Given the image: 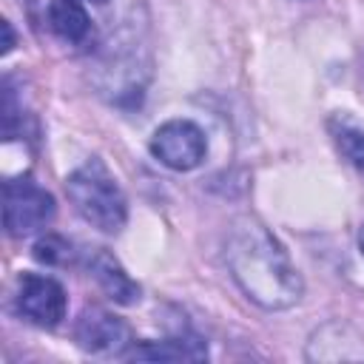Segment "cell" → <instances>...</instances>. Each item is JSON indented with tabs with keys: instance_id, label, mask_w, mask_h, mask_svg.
<instances>
[{
	"instance_id": "obj_1",
	"label": "cell",
	"mask_w": 364,
	"mask_h": 364,
	"mask_svg": "<svg viewBox=\"0 0 364 364\" xmlns=\"http://www.w3.org/2000/svg\"><path fill=\"white\" fill-rule=\"evenodd\" d=\"M225 262L242 293L264 310H287L304 293V282L284 245L256 216H239L230 225Z\"/></svg>"
},
{
	"instance_id": "obj_2",
	"label": "cell",
	"mask_w": 364,
	"mask_h": 364,
	"mask_svg": "<svg viewBox=\"0 0 364 364\" xmlns=\"http://www.w3.org/2000/svg\"><path fill=\"white\" fill-rule=\"evenodd\" d=\"M65 193L77 213L102 233H119L128 219V199L100 156L74 168L65 179Z\"/></svg>"
},
{
	"instance_id": "obj_3",
	"label": "cell",
	"mask_w": 364,
	"mask_h": 364,
	"mask_svg": "<svg viewBox=\"0 0 364 364\" xmlns=\"http://www.w3.org/2000/svg\"><path fill=\"white\" fill-rule=\"evenodd\" d=\"M57 213L54 196L40 188L28 173L3 182V225L14 239H26L51 225Z\"/></svg>"
},
{
	"instance_id": "obj_4",
	"label": "cell",
	"mask_w": 364,
	"mask_h": 364,
	"mask_svg": "<svg viewBox=\"0 0 364 364\" xmlns=\"http://www.w3.org/2000/svg\"><path fill=\"white\" fill-rule=\"evenodd\" d=\"M151 154L171 171H193L208 156V139L196 122L168 119L154 131Z\"/></svg>"
},
{
	"instance_id": "obj_5",
	"label": "cell",
	"mask_w": 364,
	"mask_h": 364,
	"mask_svg": "<svg viewBox=\"0 0 364 364\" xmlns=\"http://www.w3.org/2000/svg\"><path fill=\"white\" fill-rule=\"evenodd\" d=\"M14 301L17 313L37 327H57L68 310L65 287L43 273H20Z\"/></svg>"
},
{
	"instance_id": "obj_6",
	"label": "cell",
	"mask_w": 364,
	"mask_h": 364,
	"mask_svg": "<svg viewBox=\"0 0 364 364\" xmlns=\"http://www.w3.org/2000/svg\"><path fill=\"white\" fill-rule=\"evenodd\" d=\"M74 338L91 355H125L134 347L131 327L102 307H85L80 313L74 324Z\"/></svg>"
},
{
	"instance_id": "obj_7",
	"label": "cell",
	"mask_w": 364,
	"mask_h": 364,
	"mask_svg": "<svg viewBox=\"0 0 364 364\" xmlns=\"http://www.w3.org/2000/svg\"><path fill=\"white\" fill-rule=\"evenodd\" d=\"M88 276L100 284V290L117 301V304H136L139 301V284L125 273V267L119 264V259L114 253H108L105 247H94L85 259Z\"/></svg>"
},
{
	"instance_id": "obj_8",
	"label": "cell",
	"mask_w": 364,
	"mask_h": 364,
	"mask_svg": "<svg viewBox=\"0 0 364 364\" xmlns=\"http://www.w3.org/2000/svg\"><path fill=\"white\" fill-rule=\"evenodd\" d=\"M125 355L134 361H202L208 358V344L193 333H182L162 341L134 344Z\"/></svg>"
},
{
	"instance_id": "obj_9",
	"label": "cell",
	"mask_w": 364,
	"mask_h": 364,
	"mask_svg": "<svg viewBox=\"0 0 364 364\" xmlns=\"http://www.w3.org/2000/svg\"><path fill=\"white\" fill-rule=\"evenodd\" d=\"M48 26L60 40H65L71 46L85 43V37L91 34V17L80 0H51L48 3Z\"/></svg>"
},
{
	"instance_id": "obj_10",
	"label": "cell",
	"mask_w": 364,
	"mask_h": 364,
	"mask_svg": "<svg viewBox=\"0 0 364 364\" xmlns=\"http://www.w3.org/2000/svg\"><path fill=\"white\" fill-rule=\"evenodd\" d=\"M350 333V327H341V324H324L321 330L313 333L310 344H307V358L310 361H355V358H364V353L358 350H347L344 344V336Z\"/></svg>"
},
{
	"instance_id": "obj_11",
	"label": "cell",
	"mask_w": 364,
	"mask_h": 364,
	"mask_svg": "<svg viewBox=\"0 0 364 364\" xmlns=\"http://www.w3.org/2000/svg\"><path fill=\"white\" fill-rule=\"evenodd\" d=\"M330 134L341 156L364 176V128L347 117H333L330 119Z\"/></svg>"
},
{
	"instance_id": "obj_12",
	"label": "cell",
	"mask_w": 364,
	"mask_h": 364,
	"mask_svg": "<svg viewBox=\"0 0 364 364\" xmlns=\"http://www.w3.org/2000/svg\"><path fill=\"white\" fill-rule=\"evenodd\" d=\"M34 259L37 262H46V264H68L71 262V245L63 236L46 233L34 245Z\"/></svg>"
},
{
	"instance_id": "obj_13",
	"label": "cell",
	"mask_w": 364,
	"mask_h": 364,
	"mask_svg": "<svg viewBox=\"0 0 364 364\" xmlns=\"http://www.w3.org/2000/svg\"><path fill=\"white\" fill-rule=\"evenodd\" d=\"M3 34H6V40H3V54H9L11 46H14V31H11V23H9V20H3Z\"/></svg>"
},
{
	"instance_id": "obj_14",
	"label": "cell",
	"mask_w": 364,
	"mask_h": 364,
	"mask_svg": "<svg viewBox=\"0 0 364 364\" xmlns=\"http://www.w3.org/2000/svg\"><path fill=\"white\" fill-rule=\"evenodd\" d=\"M358 247H361V253H364V225H361V230H358Z\"/></svg>"
},
{
	"instance_id": "obj_15",
	"label": "cell",
	"mask_w": 364,
	"mask_h": 364,
	"mask_svg": "<svg viewBox=\"0 0 364 364\" xmlns=\"http://www.w3.org/2000/svg\"><path fill=\"white\" fill-rule=\"evenodd\" d=\"M91 3H105V0H91Z\"/></svg>"
}]
</instances>
